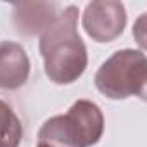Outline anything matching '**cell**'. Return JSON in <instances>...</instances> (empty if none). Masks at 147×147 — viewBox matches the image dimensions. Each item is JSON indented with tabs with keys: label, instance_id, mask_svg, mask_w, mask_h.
Wrapping results in <instances>:
<instances>
[{
	"label": "cell",
	"instance_id": "cell-1",
	"mask_svg": "<svg viewBox=\"0 0 147 147\" xmlns=\"http://www.w3.org/2000/svg\"><path fill=\"white\" fill-rule=\"evenodd\" d=\"M78 7L67 5L40 33L38 49L45 75L57 85L75 83L87 69L88 54L78 33Z\"/></svg>",
	"mask_w": 147,
	"mask_h": 147
},
{
	"label": "cell",
	"instance_id": "cell-2",
	"mask_svg": "<svg viewBox=\"0 0 147 147\" xmlns=\"http://www.w3.org/2000/svg\"><path fill=\"white\" fill-rule=\"evenodd\" d=\"M104 133V114L100 107L87 99L73 104L66 114L47 119L40 131L38 142L50 147H92Z\"/></svg>",
	"mask_w": 147,
	"mask_h": 147
},
{
	"label": "cell",
	"instance_id": "cell-3",
	"mask_svg": "<svg viewBox=\"0 0 147 147\" xmlns=\"http://www.w3.org/2000/svg\"><path fill=\"white\" fill-rule=\"evenodd\" d=\"M95 88L107 99L121 100L131 95L145 99L147 61L142 50L123 49L106 59L95 73Z\"/></svg>",
	"mask_w": 147,
	"mask_h": 147
},
{
	"label": "cell",
	"instance_id": "cell-4",
	"mask_svg": "<svg viewBox=\"0 0 147 147\" xmlns=\"http://www.w3.org/2000/svg\"><path fill=\"white\" fill-rule=\"evenodd\" d=\"M82 24L85 33L99 43L114 42L123 35L126 26V11L121 2L104 0L90 2L82 16Z\"/></svg>",
	"mask_w": 147,
	"mask_h": 147
},
{
	"label": "cell",
	"instance_id": "cell-5",
	"mask_svg": "<svg viewBox=\"0 0 147 147\" xmlns=\"http://www.w3.org/2000/svg\"><path fill=\"white\" fill-rule=\"evenodd\" d=\"M30 57L23 45L16 42H0V88L16 90L30 76Z\"/></svg>",
	"mask_w": 147,
	"mask_h": 147
},
{
	"label": "cell",
	"instance_id": "cell-6",
	"mask_svg": "<svg viewBox=\"0 0 147 147\" xmlns=\"http://www.w3.org/2000/svg\"><path fill=\"white\" fill-rule=\"evenodd\" d=\"M55 4L47 2H24L14 5V24L21 35H40L55 18Z\"/></svg>",
	"mask_w": 147,
	"mask_h": 147
},
{
	"label": "cell",
	"instance_id": "cell-7",
	"mask_svg": "<svg viewBox=\"0 0 147 147\" xmlns=\"http://www.w3.org/2000/svg\"><path fill=\"white\" fill-rule=\"evenodd\" d=\"M23 138V125L12 107L0 100V147H19Z\"/></svg>",
	"mask_w": 147,
	"mask_h": 147
},
{
	"label": "cell",
	"instance_id": "cell-8",
	"mask_svg": "<svg viewBox=\"0 0 147 147\" xmlns=\"http://www.w3.org/2000/svg\"><path fill=\"white\" fill-rule=\"evenodd\" d=\"M36 147H50V145H47V144H43V142H38V145Z\"/></svg>",
	"mask_w": 147,
	"mask_h": 147
}]
</instances>
